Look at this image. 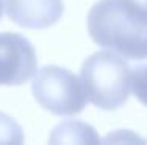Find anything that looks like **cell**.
<instances>
[{
    "instance_id": "ba28073f",
    "label": "cell",
    "mask_w": 147,
    "mask_h": 145,
    "mask_svg": "<svg viewBox=\"0 0 147 145\" xmlns=\"http://www.w3.org/2000/svg\"><path fill=\"white\" fill-rule=\"evenodd\" d=\"M130 89L133 95L147 106V64L138 65L131 70L130 77Z\"/></svg>"
},
{
    "instance_id": "9c48e42d",
    "label": "cell",
    "mask_w": 147,
    "mask_h": 145,
    "mask_svg": "<svg viewBox=\"0 0 147 145\" xmlns=\"http://www.w3.org/2000/svg\"><path fill=\"white\" fill-rule=\"evenodd\" d=\"M131 2H135V3H138V5H141V6H144V8H147V0H131Z\"/></svg>"
},
{
    "instance_id": "30bf717a",
    "label": "cell",
    "mask_w": 147,
    "mask_h": 145,
    "mask_svg": "<svg viewBox=\"0 0 147 145\" xmlns=\"http://www.w3.org/2000/svg\"><path fill=\"white\" fill-rule=\"evenodd\" d=\"M2 14H3V3H2V0H0V19H2Z\"/></svg>"
},
{
    "instance_id": "6da1fadb",
    "label": "cell",
    "mask_w": 147,
    "mask_h": 145,
    "mask_svg": "<svg viewBox=\"0 0 147 145\" xmlns=\"http://www.w3.org/2000/svg\"><path fill=\"white\" fill-rule=\"evenodd\" d=\"M88 31L96 44L127 59L147 58V8L131 0H99L88 14Z\"/></svg>"
},
{
    "instance_id": "52a82bcc",
    "label": "cell",
    "mask_w": 147,
    "mask_h": 145,
    "mask_svg": "<svg viewBox=\"0 0 147 145\" xmlns=\"http://www.w3.org/2000/svg\"><path fill=\"white\" fill-rule=\"evenodd\" d=\"M24 144V130L11 116L0 112V145Z\"/></svg>"
},
{
    "instance_id": "5b68a950",
    "label": "cell",
    "mask_w": 147,
    "mask_h": 145,
    "mask_svg": "<svg viewBox=\"0 0 147 145\" xmlns=\"http://www.w3.org/2000/svg\"><path fill=\"white\" fill-rule=\"evenodd\" d=\"M3 9L19 27L42 30L61 19L64 3L63 0H3Z\"/></svg>"
},
{
    "instance_id": "3957f363",
    "label": "cell",
    "mask_w": 147,
    "mask_h": 145,
    "mask_svg": "<svg viewBox=\"0 0 147 145\" xmlns=\"http://www.w3.org/2000/svg\"><path fill=\"white\" fill-rule=\"evenodd\" d=\"M34 100L57 116H75L86 106L83 83L71 70L58 65H44L31 83Z\"/></svg>"
},
{
    "instance_id": "7a4b0ae2",
    "label": "cell",
    "mask_w": 147,
    "mask_h": 145,
    "mask_svg": "<svg viewBox=\"0 0 147 145\" xmlns=\"http://www.w3.org/2000/svg\"><path fill=\"white\" fill-rule=\"evenodd\" d=\"M131 69L116 51H97L86 58L80 80L88 102L103 111L124 106L130 95Z\"/></svg>"
},
{
    "instance_id": "8992f818",
    "label": "cell",
    "mask_w": 147,
    "mask_h": 145,
    "mask_svg": "<svg viewBox=\"0 0 147 145\" xmlns=\"http://www.w3.org/2000/svg\"><path fill=\"white\" fill-rule=\"evenodd\" d=\"M50 144H97L99 136L96 130L80 120H66L52 131Z\"/></svg>"
},
{
    "instance_id": "277c9868",
    "label": "cell",
    "mask_w": 147,
    "mask_h": 145,
    "mask_svg": "<svg viewBox=\"0 0 147 145\" xmlns=\"http://www.w3.org/2000/svg\"><path fill=\"white\" fill-rule=\"evenodd\" d=\"M36 50L19 33H0V86L24 84L36 74Z\"/></svg>"
}]
</instances>
